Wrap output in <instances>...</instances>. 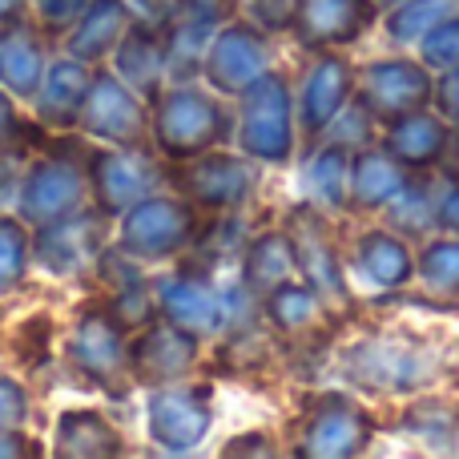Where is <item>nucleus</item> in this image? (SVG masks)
Here are the masks:
<instances>
[{
  "instance_id": "1",
  "label": "nucleus",
  "mask_w": 459,
  "mask_h": 459,
  "mask_svg": "<svg viewBox=\"0 0 459 459\" xmlns=\"http://www.w3.org/2000/svg\"><path fill=\"white\" fill-rule=\"evenodd\" d=\"M226 109L210 93L186 85V81L174 89H161L158 101L150 105V137L161 158L169 161L198 158V153L214 150L218 142H226Z\"/></svg>"
},
{
  "instance_id": "2",
  "label": "nucleus",
  "mask_w": 459,
  "mask_h": 459,
  "mask_svg": "<svg viewBox=\"0 0 459 459\" xmlns=\"http://www.w3.org/2000/svg\"><path fill=\"white\" fill-rule=\"evenodd\" d=\"M16 210L24 226H45L53 218H65L89 202V178H85V153H61L48 150L40 158L24 161V174L16 182Z\"/></svg>"
},
{
  "instance_id": "3",
  "label": "nucleus",
  "mask_w": 459,
  "mask_h": 459,
  "mask_svg": "<svg viewBox=\"0 0 459 459\" xmlns=\"http://www.w3.org/2000/svg\"><path fill=\"white\" fill-rule=\"evenodd\" d=\"M126 326L109 315L105 302H93L77 315L69 339H65V359L73 371L93 379L109 395H126L129 391V339Z\"/></svg>"
},
{
  "instance_id": "4",
  "label": "nucleus",
  "mask_w": 459,
  "mask_h": 459,
  "mask_svg": "<svg viewBox=\"0 0 459 459\" xmlns=\"http://www.w3.org/2000/svg\"><path fill=\"white\" fill-rule=\"evenodd\" d=\"M109 222L97 206H81L45 226H32V262L53 278H81L93 270L97 254L109 246Z\"/></svg>"
},
{
  "instance_id": "5",
  "label": "nucleus",
  "mask_w": 459,
  "mask_h": 459,
  "mask_svg": "<svg viewBox=\"0 0 459 459\" xmlns=\"http://www.w3.org/2000/svg\"><path fill=\"white\" fill-rule=\"evenodd\" d=\"M77 129L101 145H145L150 142V105L126 85L113 69L97 65L93 85L81 105Z\"/></svg>"
},
{
  "instance_id": "6",
  "label": "nucleus",
  "mask_w": 459,
  "mask_h": 459,
  "mask_svg": "<svg viewBox=\"0 0 459 459\" xmlns=\"http://www.w3.org/2000/svg\"><path fill=\"white\" fill-rule=\"evenodd\" d=\"M89 202L105 218H121L134 202L150 198L161 182V169L145 153V145H109V150H85Z\"/></svg>"
},
{
  "instance_id": "7",
  "label": "nucleus",
  "mask_w": 459,
  "mask_h": 459,
  "mask_svg": "<svg viewBox=\"0 0 459 459\" xmlns=\"http://www.w3.org/2000/svg\"><path fill=\"white\" fill-rule=\"evenodd\" d=\"M194 230H198V218H194L190 202L150 194V198L134 202L121 214L117 246L126 254H134L137 262H161L186 250L194 242Z\"/></svg>"
},
{
  "instance_id": "8",
  "label": "nucleus",
  "mask_w": 459,
  "mask_h": 459,
  "mask_svg": "<svg viewBox=\"0 0 459 459\" xmlns=\"http://www.w3.org/2000/svg\"><path fill=\"white\" fill-rule=\"evenodd\" d=\"M194 363H198V334L182 331L169 318L142 326V334L129 342V375L150 387L186 379Z\"/></svg>"
},
{
  "instance_id": "9",
  "label": "nucleus",
  "mask_w": 459,
  "mask_h": 459,
  "mask_svg": "<svg viewBox=\"0 0 459 459\" xmlns=\"http://www.w3.org/2000/svg\"><path fill=\"white\" fill-rule=\"evenodd\" d=\"M242 150L254 158L282 161L290 150V121H286V89L278 77L262 73L242 89V121H238Z\"/></svg>"
},
{
  "instance_id": "10",
  "label": "nucleus",
  "mask_w": 459,
  "mask_h": 459,
  "mask_svg": "<svg viewBox=\"0 0 459 459\" xmlns=\"http://www.w3.org/2000/svg\"><path fill=\"white\" fill-rule=\"evenodd\" d=\"M210 391L206 387H158L150 395V439L166 452H190L210 431Z\"/></svg>"
},
{
  "instance_id": "11",
  "label": "nucleus",
  "mask_w": 459,
  "mask_h": 459,
  "mask_svg": "<svg viewBox=\"0 0 459 459\" xmlns=\"http://www.w3.org/2000/svg\"><path fill=\"white\" fill-rule=\"evenodd\" d=\"M93 69L97 65H85L69 53L48 56L45 77H40L37 93H32V121L40 129H48V134L77 129L81 105H85V93L93 85Z\"/></svg>"
},
{
  "instance_id": "12",
  "label": "nucleus",
  "mask_w": 459,
  "mask_h": 459,
  "mask_svg": "<svg viewBox=\"0 0 459 459\" xmlns=\"http://www.w3.org/2000/svg\"><path fill=\"white\" fill-rule=\"evenodd\" d=\"M202 73L218 93H242L246 85H254L266 73V45L254 29L230 24L210 40L206 56H202Z\"/></svg>"
},
{
  "instance_id": "13",
  "label": "nucleus",
  "mask_w": 459,
  "mask_h": 459,
  "mask_svg": "<svg viewBox=\"0 0 459 459\" xmlns=\"http://www.w3.org/2000/svg\"><path fill=\"white\" fill-rule=\"evenodd\" d=\"M113 73L142 97L145 105L158 101L161 85H166V48H161V29L142 16H134L126 29V37L117 40V48L109 53Z\"/></svg>"
},
{
  "instance_id": "14",
  "label": "nucleus",
  "mask_w": 459,
  "mask_h": 459,
  "mask_svg": "<svg viewBox=\"0 0 459 459\" xmlns=\"http://www.w3.org/2000/svg\"><path fill=\"white\" fill-rule=\"evenodd\" d=\"M178 186L190 198V206H206V210H234L238 202L250 190V169L242 166L230 153H198V158H186Z\"/></svg>"
},
{
  "instance_id": "15",
  "label": "nucleus",
  "mask_w": 459,
  "mask_h": 459,
  "mask_svg": "<svg viewBox=\"0 0 459 459\" xmlns=\"http://www.w3.org/2000/svg\"><path fill=\"white\" fill-rule=\"evenodd\" d=\"M48 65V45L29 16L0 21V89L16 101H32Z\"/></svg>"
},
{
  "instance_id": "16",
  "label": "nucleus",
  "mask_w": 459,
  "mask_h": 459,
  "mask_svg": "<svg viewBox=\"0 0 459 459\" xmlns=\"http://www.w3.org/2000/svg\"><path fill=\"white\" fill-rule=\"evenodd\" d=\"M158 310L161 318L178 323L190 334H214L218 326L226 323V307L218 299V290L206 282V274H194V270H182V274L166 278L158 286Z\"/></svg>"
},
{
  "instance_id": "17",
  "label": "nucleus",
  "mask_w": 459,
  "mask_h": 459,
  "mask_svg": "<svg viewBox=\"0 0 459 459\" xmlns=\"http://www.w3.org/2000/svg\"><path fill=\"white\" fill-rule=\"evenodd\" d=\"M134 8L129 0H89L81 21L65 32V53L77 56L85 65H101L109 61V53L117 48V40L126 37Z\"/></svg>"
},
{
  "instance_id": "18",
  "label": "nucleus",
  "mask_w": 459,
  "mask_h": 459,
  "mask_svg": "<svg viewBox=\"0 0 459 459\" xmlns=\"http://www.w3.org/2000/svg\"><path fill=\"white\" fill-rule=\"evenodd\" d=\"M53 455L61 459H109L126 452L121 431L93 407H69L53 423Z\"/></svg>"
},
{
  "instance_id": "19",
  "label": "nucleus",
  "mask_w": 459,
  "mask_h": 459,
  "mask_svg": "<svg viewBox=\"0 0 459 459\" xmlns=\"http://www.w3.org/2000/svg\"><path fill=\"white\" fill-rule=\"evenodd\" d=\"M431 93L428 77H423L415 65H371L363 77V105L367 113H375V117L391 121L399 117V113L415 109V105H423Z\"/></svg>"
},
{
  "instance_id": "20",
  "label": "nucleus",
  "mask_w": 459,
  "mask_h": 459,
  "mask_svg": "<svg viewBox=\"0 0 459 459\" xmlns=\"http://www.w3.org/2000/svg\"><path fill=\"white\" fill-rule=\"evenodd\" d=\"M294 21L307 45L323 48L359 37V29L371 24V0H294Z\"/></svg>"
},
{
  "instance_id": "21",
  "label": "nucleus",
  "mask_w": 459,
  "mask_h": 459,
  "mask_svg": "<svg viewBox=\"0 0 459 459\" xmlns=\"http://www.w3.org/2000/svg\"><path fill=\"white\" fill-rule=\"evenodd\" d=\"M367 436V420L355 403L347 399H326L323 407L315 411L310 420V431H307V452H318V455H331V452H355Z\"/></svg>"
},
{
  "instance_id": "22",
  "label": "nucleus",
  "mask_w": 459,
  "mask_h": 459,
  "mask_svg": "<svg viewBox=\"0 0 459 459\" xmlns=\"http://www.w3.org/2000/svg\"><path fill=\"white\" fill-rule=\"evenodd\" d=\"M347 93H351L347 65H342V61H323L315 73H310L307 93H302V126H307L310 134H315V129H323L326 121L342 109Z\"/></svg>"
},
{
  "instance_id": "23",
  "label": "nucleus",
  "mask_w": 459,
  "mask_h": 459,
  "mask_svg": "<svg viewBox=\"0 0 459 459\" xmlns=\"http://www.w3.org/2000/svg\"><path fill=\"white\" fill-rule=\"evenodd\" d=\"M444 142H447L444 126L436 117H428V113H415V117H399L387 145H391V158L407 161V166H423V161L439 158Z\"/></svg>"
},
{
  "instance_id": "24",
  "label": "nucleus",
  "mask_w": 459,
  "mask_h": 459,
  "mask_svg": "<svg viewBox=\"0 0 459 459\" xmlns=\"http://www.w3.org/2000/svg\"><path fill=\"white\" fill-rule=\"evenodd\" d=\"M32 262V230L16 214H0V299L16 294L29 278Z\"/></svg>"
},
{
  "instance_id": "25",
  "label": "nucleus",
  "mask_w": 459,
  "mask_h": 459,
  "mask_svg": "<svg viewBox=\"0 0 459 459\" xmlns=\"http://www.w3.org/2000/svg\"><path fill=\"white\" fill-rule=\"evenodd\" d=\"M290 262H294V254H290V246H286V238L266 234L246 250L242 278L250 290H278V286L286 282V274H290Z\"/></svg>"
},
{
  "instance_id": "26",
  "label": "nucleus",
  "mask_w": 459,
  "mask_h": 459,
  "mask_svg": "<svg viewBox=\"0 0 459 459\" xmlns=\"http://www.w3.org/2000/svg\"><path fill=\"white\" fill-rule=\"evenodd\" d=\"M363 270L379 286H399V282H407L411 262H407V250L395 242V238L371 234V238H363Z\"/></svg>"
},
{
  "instance_id": "27",
  "label": "nucleus",
  "mask_w": 459,
  "mask_h": 459,
  "mask_svg": "<svg viewBox=\"0 0 459 459\" xmlns=\"http://www.w3.org/2000/svg\"><path fill=\"white\" fill-rule=\"evenodd\" d=\"M399 186H403V174L391 166V158H379V153H367V158H359L355 198L363 202V206H375V202L395 198Z\"/></svg>"
},
{
  "instance_id": "28",
  "label": "nucleus",
  "mask_w": 459,
  "mask_h": 459,
  "mask_svg": "<svg viewBox=\"0 0 459 459\" xmlns=\"http://www.w3.org/2000/svg\"><path fill=\"white\" fill-rule=\"evenodd\" d=\"M294 258H299V266L307 270L310 282H315L318 290L342 294L339 266H334V262H323V258H331V254H326V242H323V234H318L315 222H307V234H302V242H299V250H294Z\"/></svg>"
},
{
  "instance_id": "29",
  "label": "nucleus",
  "mask_w": 459,
  "mask_h": 459,
  "mask_svg": "<svg viewBox=\"0 0 459 459\" xmlns=\"http://www.w3.org/2000/svg\"><path fill=\"white\" fill-rule=\"evenodd\" d=\"M105 307H109V315L117 318L126 331H137V326L153 323V315H158V294L145 282H134V286H126V290H113Z\"/></svg>"
},
{
  "instance_id": "30",
  "label": "nucleus",
  "mask_w": 459,
  "mask_h": 459,
  "mask_svg": "<svg viewBox=\"0 0 459 459\" xmlns=\"http://www.w3.org/2000/svg\"><path fill=\"white\" fill-rule=\"evenodd\" d=\"M423 278L428 290H436L439 299L459 302V246L455 242H439L423 254Z\"/></svg>"
},
{
  "instance_id": "31",
  "label": "nucleus",
  "mask_w": 459,
  "mask_h": 459,
  "mask_svg": "<svg viewBox=\"0 0 459 459\" xmlns=\"http://www.w3.org/2000/svg\"><path fill=\"white\" fill-rule=\"evenodd\" d=\"M89 0H29V21L40 29V37H65L81 21Z\"/></svg>"
},
{
  "instance_id": "32",
  "label": "nucleus",
  "mask_w": 459,
  "mask_h": 459,
  "mask_svg": "<svg viewBox=\"0 0 459 459\" xmlns=\"http://www.w3.org/2000/svg\"><path fill=\"white\" fill-rule=\"evenodd\" d=\"M391 222L420 234L431 222V194L420 190V186H399L395 202H391Z\"/></svg>"
},
{
  "instance_id": "33",
  "label": "nucleus",
  "mask_w": 459,
  "mask_h": 459,
  "mask_svg": "<svg viewBox=\"0 0 459 459\" xmlns=\"http://www.w3.org/2000/svg\"><path fill=\"white\" fill-rule=\"evenodd\" d=\"M29 411L32 399L29 387L13 375H0V431H24L29 428Z\"/></svg>"
},
{
  "instance_id": "34",
  "label": "nucleus",
  "mask_w": 459,
  "mask_h": 459,
  "mask_svg": "<svg viewBox=\"0 0 459 459\" xmlns=\"http://www.w3.org/2000/svg\"><path fill=\"white\" fill-rule=\"evenodd\" d=\"M266 310L278 326H299V323H310V315H315V299H310L307 290H299V286L282 282L274 294H270Z\"/></svg>"
},
{
  "instance_id": "35",
  "label": "nucleus",
  "mask_w": 459,
  "mask_h": 459,
  "mask_svg": "<svg viewBox=\"0 0 459 459\" xmlns=\"http://www.w3.org/2000/svg\"><path fill=\"white\" fill-rule=\"evenodd\" d=\"M452 8H455V0H411L403 13H395L391 32H395V37H415L423 24L447 21V13H452Z\"/></svg>"
},
{
  "instance_id": "36",
  "label": "nucleus",
  "mask_w": 459,
  "mask_h": 459,
  "mask_svg": "<svg viewBox=\"0 0 459 459\" xmlns=\"http://www.w3.org/2000/svg\"><path fill=\"white\" fill-rule=\"evenodd\" d=\"M342 150L339 145H331V150L323 153V158H315V166H310V194H318L323 202H339L342 198Z\"/></svg>"
},
{
  "instance_id": "37",
  "label": "nucleus",
  "mask_w": 459,
  "mask_h": 459,
  "mask_svg": "<svg viewBox=\"0 0 459 459\" xmlns=\"http://www.w3.org/2000/svg\"><path fill=\"white\" fill-rule=\"evenodd\" d=\"M16 359H21L24 367H40L48 359V342H53V323H48V315H32L29 323L21 326V334H16Z\"/></svg>"
},
{
  "instance_id": "38",
  "label": "nucleus",
  "mask_w": 459,
  "mask_h": 459,
  "mask_svg": "<svg viewBox=\"0 0 459 459\" xmlns=\"http://www.w3.org/2000/svg\"><path fill=\"white\" fill-rule=\"evenodd\" d=\"M428 65L436 69H455L459 65V21L447 16V24H436L428 37Z\"/></svg>"
},
{
  "instance_id": "39",
  "label": "nucleus",
  "mask_w": 459,
  "mask_h": 459,
  "mask_svg": "<svg viewBox=\"0 0 459 459\" xmlns=\"http://www.w3.org/2000/svg\"><path fill=\"white\" fill-rule=\"evenodd\" d=\"M29 134L32 129L24 126V117L16 113V97L8 93V89H0V150H8V145H24Z\"/></svg>"
},
{
  "instance_id": "40",
  "label": "nucleus",
  "mask_w": 459,
  "mask_h": 459,
  "mask_svg": "<svg viewBox=\"0 0 459 459\" xmlns=\"http://www.w3.org/2000/svg\"><path fill=\"white\" fill-rule=\"evenodd\" d=\"M16 455H45V447L29 431H0V459H16Z\"/></svg>"
},
{
  "instance_id": "41",
  "label": "nucleus",
  "mask_w": 459,
  "mask_h": 459,
  "mask_svg": "<svg viewBox=\"0 0 459 459\" xmlns=\"http://www.w3.org/2000/svg\"><path fill=\"white\" fill-rule=\"evenodd\" d=\"M254 16L266 29H282L286 24V0H254Z\"/></svg>"
},
{
  "instance_id": "42",
  "label": "nucleus",
  "mask_w": 459,
  "mask_h": 459,
  "mask_svg": "<svg viewBox=\"0 0 459 459\" xmlns=\"http://www.w3.org/2000/svg\"><path fill=\"white\" fill-rule=\"evenodd\" d=\"M439 105H444L447 117H455V121H459V73H455L452 81H447L444 89H439Z\"/></svg>"
},
{
  "instance_id": "43",
  "label": "nucleus",
  "mask_w": 459,
  "mask_h": 459,
  "mask_svg": "<svg viewBox=\"0 0 459 459\" xmlns=\"http://www.w3.org/2000/svg\"><path fill=\"white\" fill-rule=\"evenodd\" d=\"M13 16H29V0H0V21H13Z\"/></svg>"
},
{
  "instance_id": "44",
  "label": "nucleus",
  "mask_w": 459,
  "mask_h": 459,
  "mask_svg": "<svg viewBox=\"0 0 459 459\" xmlns=\"http://www.w3.org/2000/svg\"><path fill=\"white\" fill-rule=\"evenodd\" d=\"M444 222L452 226V230H459V194H452V198H447V206H444Z\"/></svg>"
}]
</instances>
